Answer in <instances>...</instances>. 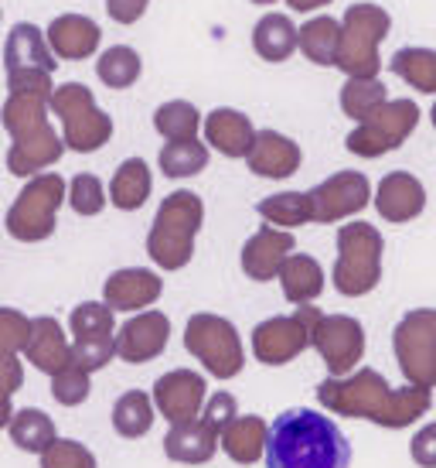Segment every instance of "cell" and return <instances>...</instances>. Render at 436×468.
Wrapping results in <instances>:
<instances>
[{"mask_svg":"<svg viewBox=\"0 0 436 468\" xmlns=\"http://www.w3.org/2000/svg\"><path fill=\"white\" fill-rule=\"evenodd\" d=\"M317 403L327 414L351 420H372L375 428L402 431L423 420L433 407V397L423 387H392L379 369H355L351 377H327L317 387Z\"/></svg>","mask_w":436,"mask_h":468,"instance_id":"cell-1","label":"cell"},{"mask_svg":"<svg viewBox=\"0 0 436 468\" xmlns=\"http://www.w3.org/2000/svg\"><path fill=\"white\" fill-rule=\"evenodd\" d=\"M351 444L327 414L310 407L283 410L270 424L266 468H348Z\"/></svg>","mask_w":436,"mask_h":468,"instance_id":"cell-2","label":"cell"},{"mask_svg":"<svg viewBox=\"0 0 436 468\" xmlns=\"http://www.w3.org/2000/svg\"><path fill=\"white\" fill-rule=\"evenodd\" d=\"M52 92L25 90L7 92L0 120L4 131L11 133V151H7V171L17 178H35L45 175V168L58 165L65 154L62 133H55L52 120Z\"/></svg>","mask_w":436,"mask_h":468,"instance_id":"cell-3","label":"cell"},{"mask_svg":"<svg viewBox=\"0 0 436 468\" xmlns=\"http://www.w3.org/2000/svg\"><path fill=\"white\" fill-rule=\"evenodd\" d=\"M205 222V202L194 192H171L161 202L154 226L147 233V253L161 271H181L194 257V236Z\"/></svg>","mask_w":436,"mask_h":468,"instance_id":"cell-4","label":"cell"},{"mask_svg":"<svg viewBox=\"0 0 436 468\" xmlns=\"http://www.w3.org/2000/svg\"><path fill=\"white\" fill-rule=\"evenodd\" d=\"M382 233L372 222H345L337 229V261L331 281L337 294L365 298L382 281Z\"/></svg>","mask_w":436,"mask_h":468,"instance_id":"cell-5","label":"cell"},{"mask_svg":"<svg viewBox=\"0 0 436 468\" xmlns=\"http://www.w3.org/2000/svg\"><path fill=\"white\" fill-rule=\"evenodd\" d=\"M392 27V17L379 4H351L341 17V52L337 69L348 79H379V45Z\"/></svg>","mask_w":436,"mask_h":468,"instance_id":"cell-6","label":"cell"},{"mask_svg":"<svg viewBox=\"0 0 436 468\" xmlns=\"http://www.w3.org/2000/svg\"><path fill=\"white\" fill-rule=\"evenodd\" d=\"M68 198V185L58 171H45L27 178L21 188V196L14 198V206L7 208V233L17 243H45L58 226V208Z\"/></svg>","mask_w":436,"mask_h":468,"instance_id":"cell-7","label":"cell"},{"mask_svg":"<svg viewBox=\"0 0 436 468\" xmlns=\"http://www.w3.org/2000/svg\"><path fill=\"white\" fill-rule=\"evenodd\" d=\"M52 113L62 120V141L68 151L96 154L113 137V117L99 110L96 96L82 82H65L52 92Z\"/></svg>","mask_w":436,"mask_h":468,"instance_id":"cell-8","label":"cell"},{"mask_svg":"<svg viewBox=\"0 0 436 468\" xmlns=\"http://www.w3.org/2000/svg\"><path fill=\"white\" fill-rule=\"evenodd\" d=\"M184 349L192 352L194 359L205 366V373H212L215 379H235L245 366V349L235 325L229 318L212 312H198L188 318Z\"/></svg>","mask_w":436,"mask_h":468,"instance_id":"cell-9","label":"cell"},{"mask_svg":"<svg viewBox=\"0 0 436 468\" xmlns=\"http://www.w3.org/2000/svg\"><path fill=\"white\" fill-rule=\"evenodd\" d=\"M4 72H7V92H55V52L38 25L17 21L4 41Z\"/></svg>","mask_w":436,"mask_h":468,"instance_id":"cell-10","label":"cell"},{"mask_svg":"<svg viewBox=\"0 0 436 468\" xmlns=\"http://www.w3.org/2000/svg\"><path fill=\"white\" fill-rule=\"evenodd\" d=\"M392 352L406 383L433 390L436 387V308H412L399 318L392 332Z\"/></svg>","mask_w":436,"mask_h":468,"instance_id":"cell-11","label":"cell"},{"mask_svg":"<svg viewBox=\"0 0 436 468\" xmlns=\"http://www.w3.org/2000/svg\"><path fill=\"white\" fill-rule=\"evenodd\" d=\"M324 314L314 304H300L294 314H276L253 328V356L263 366L294 363L304 349L314 346V328Z\"/></svg>","mask_w":436,"mask_h":468,"instance_id":"cell-12","label":"cell"},{"mask_svg":"<svg viewBox=\"0 0 436 468\" xmlns=\"http://www.w3.org/2000/svg\"><path fill=\"white\" fill-rule=\"evenodd\" d=\"M416 127H420V106L412 100H389L382 110H375L365 123L348 133L345 147L355 157H382L389 151H399Z\"/></svg>","mask_w":436,"mask_h":468,"instance_id":"cell-13","label":"cell"},{"mask_svg":"<svg viewBox=\"0 0 436 468\" xmlns=\"http://www.w3.org/2000/svg\"><path fill=\"white\" fill-rule=\"evenodd\" d=\"M68 332H72V359L86 373H96L109 366L116 356V318L106 301H82L68 314Z\"/></svg>","mask_w":436,"mask_h":468,"instance_id":"cell-14","label":"cell"},{"mask_svg":"<svg viewBox=\"0 0 436 468\" xmlns=\"http://www.w3.org/2000/svg\"><path fill=\"white\" fill-rule=\"evenodd\" d=\"M314 349L327 366V377H351L365 356V328L351 314H324L314 328Z\"/></svg>","mask_w":436,"mask_h":468,"instance_id":"cell-15","label":"cell"},{"mask_svg":"<svg viewBox=\"0 0 436 468\" xmlns=\"http://www.w3.org/2000/svg\"><path fill=\"white\" fill-rule=\"evenodd\" d=\"M314 222H341L358 216L372 202V185L361 171H337L327 182L314 185L307 192Z\"/></svg>","mask_w":436,"mask_h":468,"instance_id":"cell-16","label":"cell"},{"mask_svg":"<svg viewBox=\"0 0 436 468\" xmlns=\"http://www.w3.org/2000/svg\"><path fill=\"white\" fill-rule=\"evenodd\" d=\"M154 407L157 414H164L171 424H188L194 417H202L208 403V383L202 373L192 369H171L154 383Z\"/></svg>","mask_w":436,"mask_h":468,"instance_id":"cell-17","label":"cell"},{"mask_svg":"<svg viewBox=\"0 0 436 468\" xmlns=\"http://www.w3.org/2000/svg\"><path fill=\"white\" fill-rule=\"evenodd\" d=\"M171 342V318L164 312H137L127 325L116 332V356L123 363L137 366V363H151L161 352L167 349Z\"/></svg>","mask_w":436,"mask_h":468,"instance_id":"cell-18","label":"cell"},{"mask_svg":"<svg viewBox=\"0 0 436 468\" xmlns=\"http://www.w3.org/2000/svg\"><path fill=\"white\" fill-rule=\"evenodd\" d=\"M294 250H296V243H294V236H290V229H280V226L263 222L243 247L245 277L256 281V284H266L273 277H280L283 263L290 261Z\"/></svg>","mask_w":436,"mask_h":468,"instance_id":"cell-19","label":"cell"},{"mask_svg":"<svg viewBox=\"0 0 436 468\" xmlns=\"http://www.w3.org/2000/svg\"><path fill=\"white\" fill-rule=\"evenodd\" d=\"M164 294V281L147 267L113 271L103 284V301L113 312H147Z\"/></svg>","mask_w":436,"mask_h":468,"instance_id":"cell-20","label":"cell"},{"mask_svg":"<svg viewBox=\"0 0 436 468\" xmlns=\"http://www.w3.org/2000/svg\"><path fill=\"white\" fill-rule=\"evenodd\" d=\"M222 444V431L208 417H194L188 424H171L164 434V455L178 465H205Z\"/></svg>","mask_w":436,"mask_h":468,"instance_id":"cell-21","label":"cell"},{"mask_svg":"<svg viewBox=\"0 0 436 468\" xmlns=\"http://www.w3.org/2000/svg\"><path fill=\"white\" fill-rule=\"evenodd\" d=\"M375 208L385 222H410L423 216L426 208V188L423 182L410 171H389L379 192H375Z\"/></svg>","mask_w":436,"mask_h":468,"instance_id":"cell-22","label":"cell"},{"mask_svg":"<svg viewBox=\"0 0 436 468\" xmlns=\"http://www.w3.org/2000/svg\"><path fill=\"white\" fill-rule=\"evenodd\" d=\"M300 161H304V154H300L296 141H290L286 133H276V131H256L253 151L245 157V165H249L253 175L273 178V182H283V178L296 175Z\"/></svg>","mask_w":436,"mask_h":468,"instance_id":"cell-23","label":"cell"},{"mask_svg":"<svg viewBox=\"0 0 436 468\" xmlns=\"http://www.w3.org/2000/svg\"><path fill=\"white\" fill-rule=\"evenodd\" d=\"M25 359L48 377H55L58 369L72 363V342L65 335V328L58 325V318H52V314L31 318V338H27Z\"/></svg>","mask_w":436,"mask_h":468,"instance_id":"cell-24","label":"cell"},{"mask_svg":"<svg viewBox=\"0 0 436 468\" xmlns=\"http://www.w3.org/2000/svg\"><path fill=\"white\" fill-rule=\"evenodd\" d=\"M45 38H48V45H52V52L58 55V58L78 62V58L96 55L103 31H99V25H96L92 17H86V14H58V17H52Z\"/></svg>","mask_w":436,"mask_h":468,"instance_id":"cell-25","label":"cell"},{"mask_svg":"<svg viewBox=\"0 0 436 468\" xmlns=\"http://www.w3.org/2000/svg\"><path fill=\"white\" fill-rule=\"evenodd\" d=\"M205 141L215 147L222 157H249L253 141H256V127L253 120L232 110V106H218L205 120Z\"/></svg>","mask_w":436,"mask_h":468,"instance_id":"cell-26","label":"cell"},{"mask_svg":"<svg viewBox=\"0 0 436 468\" xmlns=\"http://www.w3.org/2000/svg\"><path fill=\"white\" fill-rule=\"evenodd\" d=\"M266 444H270V424L259 414H239L222 431V452L235 465H256L259 458H266Z\"/></svg>","mask_w":436,"mask_h":468,"instance_id":"cell-27","label":"cell"},{"mask_svg":"<svg viewBox=\"0 0 436 468\" xmlns=\"http://www.w3.org/2000/svg\"><path fill=\"white\" fill-rule=\"evenodd\" d=\"M280 287H283V298L290 304H310L324 294V267L310 253H290V261L283 263L280 271Z\"/></svg>","mask_w":436,"mask_h":468,"instance_id":"cell-28","label":"cell"},{"mask_svg":"<svg viewBox=\"0 0 436 468\" xmlns=\"http://www.w3.org/2000/svg\"><path fill=\"white\" fill-rule=\"evenodd\" d=\"M253 48L266 62H286L300 48V31L286 14H263L253 27Z\"/></svg>","mask_w":436,"mask_h":468,"instance_id":"cell-29","label":"cell"},{"mask_svg":"<svg viewBox=\"0 0 436 468\" xmlns=\"http://www.w3.org/2000/svg\"><path fill=\"white\" fill-rule=\"evenodd\" d=\"M151 188H154V175L147 168V161L143 157H127L116 168L113 182H109V202L119 212H137L151 198Z\"/></svg>","mask_w":436,"mask_h":468,"instance_id":"cell-30","label":"cell"},{"mask_svg":"<svg viewBox=\"0 0 436 468\" xmlns=\"http://www.w3.org/2000/svg\"><path fill=\"white\" fill-rule=\"evenodd\" d=\"M154 417H157L154 397L143 390H127L113 403V431L119 438H130V441L151 434Z\"/></svg>","mask_w":436,"mask_h":468,"instance_id":"cell-31","label":"cell"},{"mask_svg":"<svg viewBox=\"0 0 436 468\" xmlns=\"http://www.w3.org/2000/svg\"><path fill=\"white\" fill-rule=\"evenodd\" d=\"M300 52L307 55L314 66H337L341 52V21H334L331 14L310 17L300 27Z\"/></svg>","mask_w":436,"mask_h":468,"instance_id":"cell-32","label":"cell"},{"mask_svg":"<svg viewBox=\"0 0 436 468\" xmlns=\"http://www.w3.org/2000/svg\"><path fill=\"white\" fill-rule=\"evenodd\" d=\"M11 441L21 448V452H31V455H45L55 441H58V431H55V420L38 407H25L17 410L11 420Z\"/></svg>","mask_w":436,"mask_h":468,"instance_id":"cell-33","label":"cell"},{"mask_svg":"<svg viewBox=\"0 0 436 468\" xmlns=\"http://www.w3.org/2000/svg\"><path fill=\"white\" fill-rule=\"evenodd\" d=\"M385 103H389V90L382 79H348L341 86V110L355 123H365Z\"/></svg>","mask_w":436,"mask_h":468,"instance_id":"cell-34","label":"cell"},{"mask_svg":"<svg viewBox=\"0 0 436 468\" xmlns=\"http://www.w3.org/2000/svg\"><path fill=\"white\" fill-rule=\"evenodd\" d=\"M256 212L270 226H280V229H296V226L314 222V208H310L307 192H280V196L263 198Z\"/></svg>","mask_w":436,"mask_h":468,"instance_id":"cell-35","label":"cell"},{"mask_svg":"<svg viewBox=\"0 0 436 468\" xmlns=\"http://www.w3.org/2000/svg\"><path fill=\"white\" fill-rule=\"evenodd\" d=\"M167 178H194L208 168V147L202 141H167L157 154Z\"/></svg>","mask_w":436,"mask_h":468,"instance_id":"cell-36","label":"cell"},{"mask_svg":"<svg viewBox=\"0 0 436 468\" xmlns=\"http://www.w3.org/2000/svg\"><path fill=\"white\" fill-rule=\"evenodd\" d=\"M198 127H202V113L198 106L188 103V100H171V103H161L154 113V131L164 137V141H194L198 137Z\"/></svg>","mask_w":436,"mask_h":468,"instance_id":"cell-37","label":"cell"},{"mask_svg":"<svg viewBox=\"0 0 436 468\" xmlns=\"http://www.w3.org/2000/svg\"><path fill=\"white\" fill-rule=\"evenodd\" d=\"M143 72V62L137 48H130V45H113V48H106L99 55V62H96V76L103 79L109 90H130Z\"/></svg>","mask_w":436,"mask_h":468,"instance_id":"cell-38","label":"cell"},{"mask_svg":"<svg viewBox=\"0 0 436 468\" xmlns=\"http://www.w3.org/2000/svg\"><path fill=\"white\" fill-rule=\"evenodd\" d=\"M389 69L420 92H436V52L433 48H399Z\"/></svg>","mask_w":436,"mask_h":468,"instance_id":"cell-39","label":"cell"},{"mask_svg":"<svg viewBox=\"0 0 436 468\" xmlns=\"http://www.w3.org/2000/svg\"><path fill=\"white\" fill-rule=\"evenodd\" d=\"M92 373H86L82 366L72 359V363L58 369L52 377V397L55 403H62V407H82V403L89 400L92 393Z\"/></svg>","mask_w":436,"mask_h":468,"instance_id":"cell-40","label":"cell"},{"mask_svg":"<svg viewBox=\"0 0 436 468\" xmlns=\"http://www.w3.org/2000/svg\"><path fill=\"white\" fill-rule=\"evenodd\" d=\"M68 206L76 216H99L106 208V188L103 182L89 175V171H82L76 175L72 182H68Z\"/></svg>","mask_w":436,"mask_h":468,"instance_id":"cell-41","label":"cell"},{"mask_svg":"<svg viewBox=\"0 0 436 468\" xmlns=\"http://www.w3.org/2000/svg\"><path fill=\"white\" fill-rule=\"evenodd\" d=\"M41 458V468H99L96 455L82 441H72V438H58V441L45 452Z\"/></svg>","mask_w":436,"mask_h":468,"instance_id":"cell-42","label":"cell"},{"mask_svg":"<svg viewBox=\"0 0 436 468\" xmlns=\"http://www.w3.org/2000/svg\"><path fill=\"white\" fill-rule=\"evenodd\" d=\"M25 383V366L17 356H0V428H11L14 420V393Z\"/></svg>","mask_w":436,"mask_h":468,"instance_id":"cell-43","label":"cell"},{"mask_svg":"<svg viewBox=\"0 0 436 468\" xmlns=\"http://www.w3.org/2000/svg\"><path fill=\"white\" fill-rule=\"evenodd\" d=\"M27 338H31V318L17 308H0V356L25 352Z\"/></svg>","mask_w":436,"mask_h":468,"instance_id":"cell-44","label":"cell"},{"mask_svg":"<svg viewBox=\"0 0 436 468\" xmlns=\"http://www.w3.org/2000/svg\"><path fill=\"white\" fill-rule=\"evenodd\" d=\"M202 417H208L212 424H215L218 431H225L239 417V403H235V397L225 390H218L215 397H208L205 410H202Z\"/></svg>","mask_w":436,"mask_h":468,"instance_id":"cell-45","label":"cell"},{"mask_svg":"<svg viewBox=\"0 0 436 468\" xmlns=\"http://www.w3.org/2000/svg\"><path fill=\"white\" fill-rule=\"evenodd\" d=\"M410 455L420 468H436V420L433 424H423L412 434Z\"/></svg>","mask_w":436,"mask_h":468,"instance_id":"cell-46","label":"cell"},{"mask_svg":"<svg viewBox=\"0 0 436 468\" xmlns=\"http://www.w3.org/2000/svg\"><path fill=\"white\" fill-rule=\"evenodd\" d=\"M151 0H106V11L116 25H137L143 14H147Z\"/></svg>","mask_w":436,"mask_h":468,"instance_id":"cell-47","label":"cell"},{"mask_svg":"<svg viewBox=\"0 0 436 468\" xmlns=\"http://www.w3.org/2000/svg\"><path fill=\"white\" fill-rule=\"evenodd\" d=\"M294 11H317V7H327L331 0H286Z\"/></svg>","mask_w":436,"mask_h":468,"instance_id":"cell-48","label":"cell"},{"mask_svg":"<svg viewBox=\"0 0 436 468\" xmlns=\"http://www.w3.org/2000/svg\"><path fill=\"white\" fill-rule=\"evenodd\" d=\"M253 4H259V7H266V4H276V0H253Z\"/></svg>","mask_w":436,"mask_h":468,"instance_id":"cell-49","label":"cell"},{"mask_svg":"<svg viewBox=\"0 0 436 468\" xmlns=\"http://www.w3.org/2000/svg\"><path fill=\"white\" fill-rule=\"evenodd\" d=\"M430 120H433V127H436V103H433V110H430Z\"/></svg>","mask_w":436,"mask_h":468,"instance_id":"cell-50","label":"cell"}]
</instances>
